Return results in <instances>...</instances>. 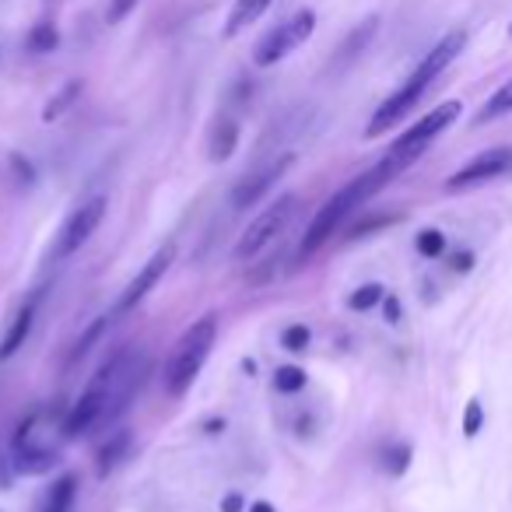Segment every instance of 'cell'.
<instances>
[{
	"instance_id": "cell-25",
	"label": "cell",
	"mask_w": 512,
	"mask_h": 512,
	"mask_svg": "<svg viewBox=\"0 0 512 512\" xmlns=\"http://www.w3.org/2000/svg\"><path fill=\"white\" fill-rule=\"evenodd\" d=\"M106 327H109V316H99V320H95L92 327H88L85 334L78 337V344H74V351H71V362H81V358L92 351V344L99 341L102 334H106Z\"/></svg>"
},
{
	"instance_id": "cell-13",
	"label": "cell",
	"mask_w": 512,
	"mask_h": 512,
	"mask_svg": "<svg viewBox=\"0 0 512 512\" xmlns=\"http://www.w3.org/2000/svg\"><path fill=\"white\" fill-rule=\"evenodd\" d=\"M32 323H36V299L25 302V306L18 309L15 320H11L8 334H4V341H0V358H15L18 351L25 348V341H29V334H32Z\"/></svg>"
},
{
	"instance_id": "cell-26",
	"label": "cell",
	"mask_w": 512,
	"mask_h": 512,
	"mask_svg": "<svg viewBox=\"0 0 512 512\" xmlns=\"http://www.w3.org/2000/svg\"><path fill=\"white\" fill-rule=\"evenodd\" d=\"M418 253L428 256V260L442 256L446 253V235H442L439 228H425V232H418Z\"/></svg>"
},
{
	"instance_id": "cell-19",
	"label": "cell",
	"mask_w": 512,
	"mask_h": 512,
	"mask_svg": "<svg viewBox=\"0 0 512 512\" xmlns=\"http://www.w3.org/2000/svg\"><path fill=\"white\" fill-rule=\"evenodd\" d=\"M505 113H512V78L505 81L495 95H488V102H484L481 113H477V123H491V120H498V116H505Z\"/></svg>"
},
{
	"instance_id": "cell-16",
	"label": "cell",
	"mask_w": 512,
	"mask_h": 512,
	"mask_svg": "<svg viewBox=\"0 0 512 512\" xmlns=\"http://www.w3.org/2000/svg\"><path fill=\"white\" fill-rule=\"evenodd\" d=\"M239 144V123L235 120H218L211 130V162H228Z\"/></svg>"
},
{
	"instance_id": "cell-28",
	"label": "cell",
	"mask_w": 512,
	"mask_h": 512,
	"mask_svg": "<svg viewBox=\"0 0 512 512\" xmlns=\"http://www.w3.org/2000/svg\"><path fill=\"white\" fill-rule=\"evenodd\" d=\"M481 425H484V407H481V400H470L467 411H463V435H467V439H474V435L481 432Z\"/></svg>"
},
{
	"instance_id": "cell-23",
	"label": "cell",
	"mask_w": 512,
	"mask_h": 512,
	"mask_svg": "<svg viewBox=\"0 0 512 512\" xmlns=\"http://www.w3.org/2000/svg\"><path fill=\"white\" fill-rule=\"evenodd\" d=\"M274 390L278 393L306 390V369H299V365H281V369L274 372Z\"/></svg>"
},
{
	"instance_id": "cell-3",
	"label": "cell",
	"mask_w": 512,
	"mask_h": 512,
	"mask_svg": "<svg viewBox=\"0 0 512 512\" xmlns=\"http://www.w3.org/2000/svg\"><path fill=\"white\" fill-rule=\"evenodd\" d=\"M393 169L386 162H379V165H372L369 172H362V176H355L348 186H341V190L334 193V197L327 200V204L316 211V218H313V225H309V232H306V239H302V246H299V253L302 256H313L316 249L323 246V242H330V235L337 232V228L344 225V218L348 214H355L362 204H369L372 197H376L379 190H383L386 183H393Z\"/></svg>"
},
{
	"instance_id": "cell-32",
	"label": "cell",
	"mask_w": 512,
	"mask_h": 512,
	"mask_svg": "<svg viewBox=\"0 0 512 512\" xmlns=\"http://www.w3.org/2000/svg\"><path fill=\"white\" fill-rule=\"evenodd\" d=\"M221 512H242V498L239 495H228L225 502H221Z\"/></svg>"
},
{
	"instance_id": "cell-18",
	"label": "cell",
	"mask_w": 512,
	"mask_h": 512,
	"mask_svg": "<svg viewBox=\"0 0 512 512\" xmlns=\"http://www.w3.org/2000/svg\"><path fill=\"white\" fill-rule=\"evenodd\" d=\"M78 95H81V81H67L64 88H60L57 95H53L50 102H46V109H43V123H53V120H60V116L67 113V109L78 102Z\"/></svg>"
},
{
	"instance_id": "cell-15",
	"label": "cell",
	"mask_w": 512,
	"mask_h": 512,
	"mask_svg": "<svg viewBox=\"0 0 512 512\" xmlns=\"http://www.w3.org/2000/svg\"><path fill=\"white\" fill-rule=\"evenodd\" d=\"M267 8H271V0H235L232 15H228V22H225V39H235L242 29H249Z\"/></svg>"
},
{
	"instance_id": "cell-8",
	"label": "cell",
	"mask_w": 512,
	"mask_h": 512,
	"mask_svg": "<svg viewBox=\"0 0 512 512\" xmlns=\"http://www.w3.org/2000/svg\"><path fill=\"white\" fill-rule=\"evenodd\" d=\"M36 421L39 414H29V418L18 425V435H15V470L25 477H39V474H50L53 467L60 463V453L53 446L36 439Z\"/></svg>"
},
{
	"instance_id": "cell-24",
	"label": "cell",
	"mask_w": 512,
	"mask_h": 512,
	"mask_svg": "<svg viewBox=\"0 0 512 512\" xmlns=\"http://www.w3.org/2000/svg\"><path fill=\"white\" fill-rule=\"evenodd\" d=\"M407 467H411V446L407 442H397V446H390L383 453V470L390 477H400Z\"/></svg>"
},
{
	"instance_id": "cell-20",
	"label": "cell",
	"mask_w": 512,
	"mask_h": 512,
	"mask_svg": "<svg viewBox=\"0 0 512 512\" xmlns=\"http://www.w3.org/2000/svg\"><path fill=\"white\" fill-rule=\"evenodd\" d=\"M25 46H29V53H53V50H57V46H60V32H57V25H50V22L32 25L29 39H25Z\"/></svg>"
},
{
	"instance_id": "cell-14",
	"label": "cell",
	"mask_w": 512,
	"mask_h": 512,
	"mask_svg": "<svg viewBox=\"0 0 512 512\" xmlns=\"http://www.w3.org/2000/svg\"><path fill=\"white\" fill-rule=\"evenodd\" d=\"M130 446H134V439H130V432L127 428H116V432H109V439L99 446V477H106L109 470H116L123 460H127V453H130Z\"/></svg>"
},
{
	"instance_id": "cell-12",
	"label": "cell",
	"mask_w": 512,
	"mask_h": 512,
	"mask_svg": "<svg viewBox=\"0 0 512 512\" xmlns=\"http://www.w3.org/2000/svg\"><path fill=\"white\" fill-rule=\"evenodd\" d=\"M288 165H292V155H285L281 162L267 165V169L256 172L253 179H242V183L235 186V193H232V207H235V211H249V207L260 204V200H264L267 193L274 190V183H278V179L285 176Z\"/></svg>"
},
{
	"instance_id": "cell-10",
	"label": "cell",
	"mask_w": 512,
	"mask_h": 512,
	"mask_svg": "<svg viewBox=\"0 0 512 512\" xmlns=\"http://www.w3.org/2000/svg\"><path fill=\"white\" fill-rule=\"evenodd\" d=\"M172 260H176V246H162V249H155L151 253V260L141 267V271L134 274V281H130L127 288H123V295H120V302H116V309H113V316H127V313H134L137 306H141L144 299L151 295V288L158 285V281L165 278V271L172 267Z\"/></svg>"
},
{
	"instance_id": "cell-2",
	"label": "cell",
	"mask_w": 512,
	"mask_h": 512,
	"mask_svg": "<svg viewBox=\"0 0 512 512\" xmlns=\"http://www.w3.org/2000/svg\"><path fill=\"white\" fill-rule=\"evenodd\" d=\"M463 46H467V32H449V36H442L439 43L421 57V64L407 74L404 85H400L390 99H383V106L372 113L369 127H365V137H383L390 127H397V123L404 120V116L411 113L421 99H425V92L435 85V78H439V74L446 71L456 57H460Z\"/></svg>"
},
{
	"instance_id": "cell-9",
	"label": "cell",
	"mask_w": 512,
	"mask_h": 512,
	"mask_svg": "<svg viewBox=\"0 0 512 512\" xmlns=\"http://www.w3.org/2000/svg\"><path fill=\"white\" fill-rule=\"evenodd\" d=\"M102 218H106V197L85 200V204H81L78 211H74L71 218H67V225L60 228L57 249H53V256H57V260H67V256L78 253V249L85 246V242L95 235V228L102 225Z\"/></svg>"
},
{
	"instance_id": "cell-22",
	"label": "cell",
	"mask_w": 512,
	"mask_h": 512,
	"mask_svg": "<svg viewBox=\"0 0 512 512\" xmlns=\"http://www.w3.org/2000/svg\"><path fill=\"white\" fill-rule=\"evenodd\" d=\"M372 36H376V18H369V22H365L362 29L351 32V39L341 46V64H351V60L358 57V50H365V46H369Z\"/></svg>"
},
{
	"instance_id": "cell-33",
	"label": "cell",
	"mask_w": 512,
	"mask_h": 512,
	"mask_svg": "<svg viewBox=\"0 0 512 512\" xmlns=\"http://www.w3.org/2000/svg\"><path fill=\"white\" fill-rule=\"evenodd\" d=\"M249 512H278V509H274L271 502H253L249 505Z\"/></svg>"
},
{
	"instance_id": "cell-4",
	"label": "cell",
	"mask_w": 512,
	"mask_h": 512,
	"mask_svg": "<svg viewBox=\"0 0 512 512\" xmlns=\"http://www.w3.org/2000/svg\"><path fill=\"white\" fill-rule=\"evenodd\" d=\"M214 341H218V316L214 313H204L200 320H193L190 327L183 330V337L176 341V348H172L169 362H165V372H162V383L169 397H176V400L186 397L193 379L204 369Z\"/></svg>"
},
{
	"instance_id": "cell-27",
	"label": "cell",
	"mask_w": 512,
	"mask_h": 512,
	"mask_svg": "<svg viewBox=\"0 0 512 512\" xmlns=\"http://www.w3.org/2000/svg\"><path fill=\"white\" fill-rule=\"evenodd\" d=\"M281 344H285L288 351H306L309 348V327L306 323H292V327H285V334H281Z\"/></svg>"
},
{
	"instance_id": "cell-11",
	"label": "cell",
	"mask_w": 512,
	"mask_h": 512,
	"mask_svg": "<svg viewBox=\"0 0 512 512\" xmlns=\"http://www.w3.org/2000/svg\"><path fill=\"white\" fill-rule=\"evenodd\" d=\"M509 169H512V148H488L477 158H470L463 169H456L453 176L446 179V190L449 193L470 190V186H481V183H488V179L505 176Z\"/></svg>"
},
{
	"instance_id": "cell-1",
	"label": "cell",
	"mask_w": 512,
	"mask_h": 512,
	"mask_svg": "<svg viewBox=\"0 0 512 512\" xmlns=\"http://www.w3.org/2000/svg\"><path fill=\"white\" fill-rule=\"evenodd\" d=\"M148 376V355L141 348H120L102 369L92 376L88 390L78 397V404L64 418V439H81L99 428H109L130 411V400L141 393Z\"/></svg>"
},
{
	"instance_id": "cell-17",
	"label": "cell",
	"mask_w": 512,
	"mask_h": 512,
	"mask_svg": "<svg viewBox=\"0 0 512 512\" xmlns=\"http://www.w3.org/2000/svg\"><path fill=\"white\" fill-rule=\"evenodd\" d=\"M74 495H78V477L74 474H64L57 484L50 488V495H46L43 502V512H67L74 502Z\"/></svg>"
},
{
	"instance_id": "cell-5",
	"label": "cell",
	"mask_w": 512,
	"mask_h": 512,
	"mask_svg": "<svg viewBox=\"0 0 512 512\" xmlns=\"http://www.w3.org/2000/svg\"><path fill=\"white\" fill-rule=\"evenodd\" d=\"M460 109L463 106L456 99H449V102H442V106H435L432 113H425L418 123H414V127H407L404 134H400L397 141H393V148L383 155V162L390 165V169L397 172V176H400V172H407L414 162H418L421 155H425L428 148H432V141L442 134V130H449L456 120H460Z\"/></svg>"
},
{
	"instance_id": "cell-30",
	"label": "cell",
	"mask_w": 512,
	"mask_h": 512,
	"mask_svg": "<svg viewBox=\"0 0 512 512\" xmlns=\"http://www.w3.org/2000/svg\"><path fill=\"white\" fill-rule=\"evenodd\" d=\"M383 313H386V320H390V323H400V299H397V295H386Z\"/></svg>"
},
{
	"instance_id": "cell-29",
	"label": "cell",
	"mask_w": 512,
	"mask_h": 512,
	"mask_svg": "<svg viewBox=\"0 0 512 512\" xmlns=\"http://www.w3.org/2000/svg\"><path fill=\"white\" fill-rule=\"evenodd\" d=\"M134 8H137V0H109V8H106V22H109V25H120L123 18H127Z\"/></svg>"
},
{
	"instance_id": "cell-6",
	"label": "cell",
	"mask_w": 512,
	"mask_h": 512,
	"mask_svg": "<svg viewBox=\"0 0 512 512\" xmlns=\"http://www.w3.org/2000/svg\"><path fill=\"white\" fill-rule=\"evenodd\" d=\"M295 204H299V197L285 193V197H278L271 207H264V211L256 214L246 225V232L239 235V242H235V260H253V256L264 253V249L288 228V221H292V214H295Z\"/></svg>"
},
{
	"instance_id": "cell-34",
	"label": "cell",
	"mask_w": 512,
	"mask_h": 512,
	"mask_svg": "<svg viewBox=\"0 0 512 512\" xmlns=\"http://www.w3.org/2000/svg\"><path fill=\"white\" fill-rule=\"evenodd\" d=\"M509 39H512V25H509Z\"/></svg>"
},
{
	"instance_id": "cell-31",
	"label": "cell",
	"mask_w": 512,
	"mask_h": 512,
	"mask_svg": "<svg viewBox=\"0 0 512 512\" xmlns=\"http://www.w3.org/2000/svg\"><path fill=\"white\" fill-rule=\"evenodd\" d=\"M470 264H474V256H470V253L453 256V271H470Z\"/></svg>"
},
{
	"instance_id": "cell-7",
	"label": "cell",
	"mask_w": 512,
	"mask_h": 512,
	"mask_svg": "<svg viewBox=\"0 0 512 512\" xmlns=\"http://www.w3.org/2000/svg\"><path fill=\"white\" fill-rule=\"evenodd\" d=\"M316 32V11H309V8H302V11H295L288 22H281L278 29H271L267 32L260 43H256V50H253V64L256 67H274V64H281V60L288 57V53H295L302 43H306L309 36Z\"/></svg>"
},
{
	"instance_id": "cell-21",
	"label": "cell",
	"mask_w": 512,
	"mask_h": 512,
	"mask_svg": "<svg viewBox=\"0 0 512 512\" xmlns=\"http://www.w3.org/2000/svg\"><path fill=\"white\" fill-rule=\"evenodd\" d=\"M383 299H386V288L372 281V285H362V288H355V292L348 295V309H355V313H365V309L379 306Z\"/></svg>"
}]
</instances>
